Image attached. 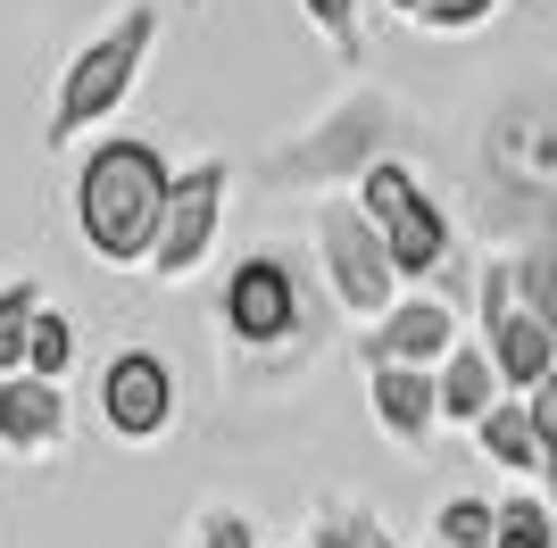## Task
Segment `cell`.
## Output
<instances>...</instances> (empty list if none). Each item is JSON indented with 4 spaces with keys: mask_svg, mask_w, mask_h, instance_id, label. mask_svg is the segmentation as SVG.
<instances>
[{
    "mask_svg": "<svg viewBox=\"0 0 557 548\" xmlns=\"http://www.w3.org/2000/svg\"><path fill=\"white\" fill-rule=\"evenodd\" d=\"M175 175H184V166L166 159L159 141L100 134L92 150L75 159V175H67V216H75L84 258L109 266V274H150L166 200H175Z\"/></svg>",
    "mask_w": 557,
    "mask_h": 548,
    "instance_id": "cell-1",
    "label": "cell"
},
{
    "mask_svg": "<svg viewBox=\"0 0 557 548\" xmlns=\"http://www.w3.org/2000/svg\"><path fill=\"white\" fill-rule=\"evenodd\" d=\"M209 333L242 383H283V365H308L325 349V308H317V283L283 250H250L216 283Z\"/></svg>",
    "mask_w": 557,
    "mask_h": 548,
    "instance_id": "cell-2",
    "label": "cell"
},
{
    "mask_svg": "<svg viewBox=\"0 0 557 548\" xmlns=\"http://www.w3.org/2000/svg\"><path fill=\"white\" fill-rule=\"evenodd\" d=\"M408 141H417V125H408V109H399L392 91L383 84H349V91H333L325 109L308 116L300 134H283L275 150L258 159V183H267V191L349 200L374 166L408 159Z\"/></svg>",
    "mask_w": 557,
    "mask_h": 548,
    "instance_id": "cell-3",
    "label": "cell"
},
{
    "mask_svg": "<svg viewBox=\"0 0 557 548\" xmlns=\"http://www.w3.org/2000/svg\"><path fill=\"white\" fill-rule=\"evenodd\" d=\"M150 50H159V0H116L109 25H92V42H75V59L59 67V91H50V116H42V150H59V159L92 150L100 125L134 100Z\"/></svg>",
    "mask_w": 557,
    "mask_h": 548,
    "instance_id": "cell-4",
    "label": "cell"
},
{
    "mask_svg": "<svg viewBox=\"0 0 557 548\" xmlns=\"http://www.w3.org/2000/svg\"><path fill=\"white\" fill-rule=\"evenodd\" d=\"M358 208H367V225L383 233V250L399 258L408 291H433V283L449 274V258H458V225H449V208L433 200V183H424L417 159L374 166V175L358 183Z\"/></svg>",
    "mask_w": 557,
    "mask_h": 548,
    "instance_id": "cell-5",
    "label": "cell"
},
{
    "mask_svg": "<svg viewBox=\"0 0 557 548\" xmlns=\"http://www.w3.org/2000/svg\"><path fill=\"white\" fill-rule=\"evenodd\" d=\"M317 274H325V299L358 324V333L383 324L399 299H408V274H399V258L383 250V233L367 225L358 191H349V200H317Z\"/></svg>",
    "mask_w": 557,
    "mask_h": 548,
    "instance_id": "cell-6",
    "label": "cell"
},
{
    "mask_svg": "<svg viewBox=\"0 0 557 548\" xmlns=\"http://www.w3.org/2000/svg\"><path fill=\"white\" fill-rule=\"evenodd\" d=\"M92 424L116 449H166L184 424V374L150 341H116L92 374Z\"/></svg>",
    "mask_w": 557,
    "mask_h": 548,
    "instance_id": "cell-7",
    "label": "cell"
},
{
    "mask_svg": "<svg viewBox=\"0 0 557 548\" xmlns=\"http://www.w3.org/2000/svg\"><path fill=\"white\" fill-rule=\"evenodd\" d=\"M225 208H233V166L225 159H191L175 175V200H166V225H159V258H150L159 291H184L191 274L225 250Z\"/></svg>",
    "mask_w": 557,
    "mask_h": 548,
    "instance_id": "cell-8",
    "label": "cell"
},
{
    "mask_svg": "<svg viewBox=\"0 0 557 548\" xmlns=\"http://www.w3.org/2000/svg\"><path fill=\"white\" fill-rule=\"evenodd\" d=\"M483 175L508 183H557V91L516 84L483 125Z\"/></svg>",
    "mask_w": 557,
    "mask_h": 548,
    "instance_id": "cell-9",
    "label": "cell"
},
{
    "mask_svg": "<svg viewBox=\"0 0 557 548\" xmlns=\"http://www.w3.org/2000/svg\"><path fill=\"white\" fill-rule=\"evenodd\" d=\"M458 308L442 291H408L383 324L358 333V365H417V374H442L449 349H458Z\"/></svg>",
    "mask_w": 557,
    "mask_h": 548,
    "instance_id": "cell-10",
    "label": "cell"
},
{
    "mask_svg": "<svg viewBox=\"0 0 557 548\" xmlns=\"http://www.w3.org/2000/svg\"><path fill=\"white\" fill-rule=\"evenodd\" d=\"M67 383H34V374H9L0 383V457L17 465H59L67 457Z\"/></svg>",
    "mask_w": 557,
    "mask_h": 548,
    "instance_id": "cell-11",
    "label": "cell"
},
{
    "mask_svg": "<svg viewBox=\"0 0 557 548\" xmlns=\"http://www.w3.org/2000/svg\"><path fill=\"white\" fill-rule=\"evenodd\" d=\"M367 415H374V433L392 440L399 457H433V433H442V383L417 374V365H367Z\"/></svg>",
    "mask_w": 557,
    "mask_h": 548,
    "instance_id": "cell-12",
    "label": "cell"
},
{
    "mask_svg": "<svg viewBox=\"0 0 557 548\" xmlns=\"http://www.w3.org/2000/svg\"><path fill=\"white\" fill-rule=\"evenodd\" d=\"M474 225L508 250H557V183L474 175Z\"/></svg>",
    "mask_w": 557,
    "mask_h": 548,
    "instance_id": "cell-13",
    "label": "cell"
},
{
    "mask_svg": "<svg viewBox=\"0 0 557 548\" xmlns=\"http://www.w3.org/2000/svg\"><path fill=\"white\" fill-rule=\"evenodd\" d=\"M483 349H491V365H499L508 399H533V390L557 374V333H549L541 316H524V308H516L508 324H491V333H483Z\"/></svg>",
    "mask_w": 557,
    "mask_h": 548,
    "instance_id": "cell-14",
    "label": "cell"
},
{
    "mask_svg": "<svg viewBox=\"0 0 557 548\" xmlns=\"http://www.w3.org/2000/svg\"><path fill=\"white\" fill-rule=\"evenodd\" d=\"M433 383H442V424H466V433H474V424H483V415L508 399V383H499V365H491L483 341H458Z\"/></svg>",
    "mask_w": 557,
    "mask_h": 548,
    "instance_id": "cell-15",
    "label": "cell"
},
{
    "mask_svg": "<svg viewBox=\"0 0 557 548\" xmlns=\"http://www.w3.org/2000/svg\"><path fill=\"white\" fill-rule=\"evenodd\" d=\"M474 449L499 465V474H516V482H533L541 474V433H533V408L524 399H499V408L474 424Z\"/></svg>",
    "mask_w": 557,
    "mask_h": 548,
    "instance_id": "cell-16",
    "label": "cell"
},
{
    "mask_svg": "<svg viewBox=\"0 0 557 548\" xmlns=\"http://www.w3.org/2000/svg\"><path fill=\"white\" fill-rule=\"evenodd\" d=\"M42 308H50L42 274H9V283H0V383H9V374H25V349H34Z\"/></svg>",
    "mask_w": 557,
    "mask_h": 548,
    "instance_id": "cell-17",
    "label": "cell"
},
{
    "mask_svg": "<svg viewBox=\"0 0 557 548\" xmlns=\"http://www.w3.org/2000/svg\"><path fill=\"white\" fill-rule=\"evenodd\" d=\"M424 540H442V548H491V540H499V499L449 490V499L433 507V532H424Z\"/></svg>",
    "mask_w": 557,
    "mask_h": 548,
    "instance_id": "cell-18",
    "label": "cell"
},
{
    "mask_svg": "<svg viewBox=\"0 0 557 548\" xmlns=\"http://www.w3.org/2000/svg\"><path fill=\"white\" fill-rule=\"evenodd\" d=\"M300 17L317 25V42L342 67H358V50H367V0H300Z\"/></svg>",
    "mask_w": 557,
    "mask_h": 548,
    "instance_id": "cell-19",
    "label": "cell"
},
{
    "mask_svg": "<svg viewBox=\"0 0 557 548\" xmlns=\"http://www.w3.org/2000/svg\"><path fill=\"white\" fill-rule=\"evenodd\" d=\"M75 316L67 308H42V324H34V349H25V374H34V383H67L75 374Z\"/></svg>",
    "mask_w": 557,
    "mask_h": 548,
    "instance_id": "cell-20",
    "label": "cell"
},
{
    "mask_svg": "<svg viewBox=\"0 0 557 548\" xmlns=\"http://www.w3.org/2000/svg\"><path fill=\"white\" fill-rule=\"evenodd\" d=\"M308 548H367V499L317 490V507H308Z\"/></svg>",
    "mask_w": 557,
    "mask_h": 548,
    "instance_id": "cell-21",
    "label": "cell"
},
{
    "mask_svg": "<svg viewBox=\"0 0 557 548\" xmlns=\"http://www.w3.org/2000/svg\"><path fill=\"white\" fill-rule=\"evenodd\" d=\"M491 548H557L549 499H533V490H508V499H499V540H491Z\"/></svg>",
    "mask_w": 557,
    "mask_h": 548,
    "instance_id": "cell-22",
    "label": "cell"
},
{
    "mask_svg": "<svg viewBox=\"0 0 557 548\" xmlns=\"http://www.w3.org/2000/svg\"><path fill=\"white\" fill-rule=\"evenodd\" d=\"M516 258V299H524V316H541L557 333V250H508Z\"/></svg>",
    "mask_w": 557,
    "mask_h": 548,
    "instance_id": "cell-23",
    "label": "cell"
},
{
    "mask_svg": "<svg viewBox=\"0 0 557 548\" xmlns=\"http://www.w3.org/2000/svg\"><path fill=\"white\" fill-rule=\"evenodd\" d=\"M499 9H508V0H424L417 9V34H483L491 17H499Z\"/></svg>",
    "mask_w": 557,
    "mask_h": 548,
    "instance_id": "cell-24",
    "label": "cell"
},
{
    "mask_svg": "<svg viewBox=\"0 0 557 548\" xmlns=\"http://www.w3.org/2000/svg\"><path fill=\"white\" fill-rule=\"evenodd\" d=\"M191 548H267V540H258V524L242 515V507L209 499L200 515H191Z\"/></svg>",
    "mask_w": 557,
    "mask_h": 548,
    "instance_id": "cell-25",
    "label": "cell"
},
{
    "mask_svg": "<svg viewBox=\"0 0 557 548\" xmlns=\"http://www.w3.org/2000/svg\"><path fill=\"white\" fill-rule=\"evenodd\" d=\"M367 548H399L392 532H383V515H374V507H367Z\"/></svg>",
    "mask_w": 557,
    "mask_h": 548,
    "instance_id": "cell-26",
    "label": "cell"
},
{
    "mask_svg": "<svg viewBox=\"0 0 557 548\" xmlns=\"http://www.w3.org/2000/svg\"><path fill=\"white\" fill-rule=\"evenodd\" d=\"M383 9H392V17H408V25H417V9H424V0H383Z\"/></svg>",
    "mask_w": 557,
    "mask_h": 548,
    "instance_id": "cell-27",
    "label": "cell"
},
{
    "mask_svg": "<svg viewBox=\"0 0 557 548\" xmlns=\"http://www.w3.org/2000/svg\"><path fill=\"white\" fill-rule=\"evenodd\" d=\"M283 548H308V540H283Z\"/></svg>",
    "mask_w": 557,
    "mask_h": 548,
    "instance_id": "cell-28",
    "label": "cell"
},
{
    "mask_svg": "<svg viewBox=\"0 0 557 548\" xmlns=\"http://www.w3.org/2000/svg\"><path fill=\"white\" fill-rule=\"evenodd\" d=\"M184 9H200V0H184Z\"/></svg>",
    "mask_w": 557,
    "mask_h": 548,
    "instance_id": "cell-29",
    "label": "cell"
},
{
    "mask_svg": "<svg viewBox=\"0 0 557 548\" xmlns=\"http://www.w3.org/2000/svg\"><path fill=\"white\" fill-rule=\"evenodd\" d=\"M424 548H442V540H424Z\"/></svg>",
    "mask_w": 557,
    "mask_h": 548,
    "instance_id": "cell-30",
    "label": "cell"
}]
</instances>
